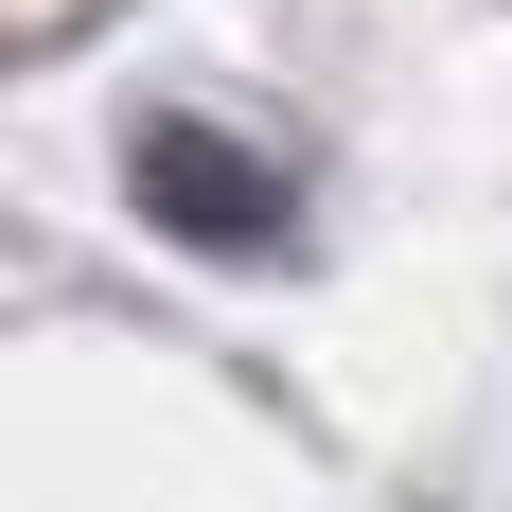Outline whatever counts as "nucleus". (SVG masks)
Wrapping results in <instances>:
<instances>
[{
    "mask_svg": "<svg viewBox=\"0 0 512 512\" xmlns=\"http://www.w3.org/2000/svg\"><path fill=\"white\" fill-rule=\"evenodd\" d=\"M124 195L177 230V248H212V265H265L301 212H283V159L265 142H230V124H195V106H159L142 142H124Z\"/></svg>",
    "mask_w": 512,
    "mask_h": 512,
    "instance_id": "obj_1",
    "label": "nucleus"
}]
</instances>
